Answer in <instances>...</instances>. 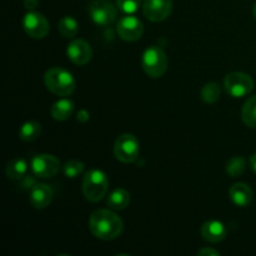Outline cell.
Listing matches in <instances>:
<instances>
[{
  "label": "cell",
  "instance_id": "cell-1",
  "mask_svg": "<svg viewBox=\"0 0 256 256\" xmlns=\"http://www.w3.org/2000/svg\"><path fill=\"white\" fill-rule=\"evenodd\" d=\"M122 220L112 209L95 210L89 219V229L95 238L104 242L114 240L122 234Z\"/></svg>",
  "mask_w": 256,
  "mask_h": 256
},
{
  "label": "cell",
  "instance_id": "cell-2",
  "mask_svg": "<svg viewBox=\"0 0 256 256\" xmlns=\"http://www.w3.org/2000/svg\"><path fill=\"white\" fill-rule=\"evenodd\" d=\"M44 82L48 90L58 96H69L74 92L75 82L74 76L70 72L62 68H52L45 72Z\"/></svg>",
  "mask_w": 256,
  "mask_h": 256
},
{
  "label": "cell",
  "instance_id": "cell-3",
  "mask_svg": "<svg viewBox=\"0 0 256 256\" xmlns=\"http://www.w3.org/2000/svg\"><path fill=\"white\" fill-rule=\"evenodd\" d=\"M109 189V179L106 174L99 169H92L85 174L82 179V192L89 202H100Z\"/></svg>",
  "mask_w": 256,
  "mask_h": 256
},
{
  "label": "cell",
  "instance_id": "cell-4",
  "mask_svg": "<svg viewBox=\"0 0 256 256\" xmlns=\"http://www.w3.org/2000/svg\"><path fill=\"white\" fill-rule=\"evenodd\" d=\"M142 66L145 74L150 78H162L168 69V56L160 46H149L142 56Z\"/></svg>",
  "mask_w": 256,
  "mask_h": 256
},
{
  "label": "cell",
  "instance_id": "cell-5",
  "mask_svg": "<svg viewBox=\"0 0 256 256\" xmlns=\"http://www.w3.org/2000/svg\"><path fill=\"white\" fill-rule=\"evenodd\" d=\"M224 86L228 94L232 98H244L254 89V80L250 75L242 72H230L225 76Z\"/></svg>",
  "mask_w": 256,
  "mask_h": 256
},
{
  "label": "cell",
  "instance_id": "cell-6",
  "mask_svg": "<svg viewBox=\"0 0 256 256\" xmlns=\"http://www.w3.org/2000/svg\"><path fill=\"white\" fill-rule=\"evenodd\" d=\"M90 19L99 26L112 24L118 16V10L110 0H92L88 8Z\"/></svg>",
  "mask_w": 256,
  "mask_h": 256
},
{
  "label": "cell",
  "instance_id": "cell-7",
  "mask_svg": "<svg viewBox=\"0 0 256 256\" xmlns=\"http://www.w3.org/2000/svg\"><path fill=\"white\" fill-rule=\"evenodd\" d=\"M139 142L132 134H122L114 144V154L119 162L124 164L136 162L139 158Z\"/></svg>",
  "mask_w": 256,
  "mask_h": 256
},
{
  "label": "cell",
  "instance_id": "cell-8",
  "mask_svg": "<svg viewBox=\"0 0 256 256\" xmlns=\"http://www.w3.org/2000/svg\"><path fill=\"white\" fill-rule=\"evenodd\" d=\"M30 168L35 176L40 179H49L58 174L60 170V162L54 155L40 154L32 158L30 162Z\"/></svg>",
  "mask_w": 256,
  "mask_h": 256
},
{
  "label": "cell",
  "instance_id": "cell-9",
  "mask_svg": "<svg viewBox=\"0 0 256 256\" xmlns=\"http://www.w3.org/2000/svg\"><path fill=\"white\" fill-rule=\"evenodd\" d=\"M22 28L25 32L32 39H42L49 32V22L40 12L29 10L22 19Z\"/></svg>",
  "mask_w": 256,
  "mask_h": 256
},
{
  "label": "cell",
  "instance_id": "cell-10",
  "mask_svg": "<svg viewBox=\"0 0 256 256\" xmlns=\"http://www.w3.org/2000/svg\"><path fill=\"white\" fill-rule=\"evenodd\" d=\"M116 32L122 40L126 42H136L142 38L144 32V26L140 19L132 14H126L118 22Z\"/></svg>",
  "mask_w": 256,
  "mask_h": 256
},
{
  "label": "cell",
  "instance_id": "cell-11",
  "mask_svg": "<svg viewBox=\"0 0 256 256\" xmlns=\"http://www.w3.org/2000/svg\"><path fill=\"white\" fill-rule=\"evenodd\" d=\"M172 10V0H145L142 12L150 22H159L168 19Z\"/></svg>",
  "mask_w": 256,
  "mask_h": 256
},
{
  "label": "cell",
  "instance_id": "cell-12",
  "mask_svg": "<svg viewBox=\"0 0 256 256\" xmlns=\"http://www.w3.org/2000/svg\"><path fill=\"white\" fill-rule=\"evenodd\" d=\"M92 48L84 39H75L66 48L68 59L76 65H85L92 59Z\"/></svg>",
  "mask_w": 256,
  "mask_h": 256
},
{
  "label": "cell",
  "instance_id": "cell-13",
  "mask_svg": "<svg viewBox=\"0 0 256 256\" xmlns=\"http://www.w3.org/2000/svg\"><path fill=\"white\" fill-rule=\"evenodd\" d=\"M200 234H202V239L208 242H222L226 238V228L219 220H209V222H204L200 229Z\"/></svg>",
  "mask_w": 256,
  "mask_h": 256
},
{
  "label": "cell",
  "instance_id": "cell-14",
  "mask_svg": "<svg viewBox=\"0 0 256 256\" xmlns=\"http://www.w3.org/2000/svg\"><path fill=\"white\" fill-rule=\"evenodd\" d=\"M52 200V190L46 184H36L30 190V204L35 209H45Z\"/></svg>",
  "mask_w": 256,
  "mask_h": 256
},
{
  "label": "cell",
  "instance_id": "cell-15",
  "mask_svg": "<svg viewBox=\"0 0 256 256\" xmlns=\"http://www.w3.org/2000/svg\"><path fill=\"white\" fill-rule=\"evenodd\" d=\"M229 198L234 205L239 208H245L252 202V190L245 182H236L230 188Z\"/></svg>",
  "mask_w": 256,
  "mask_h": 256
},
{
  "label": "cell",
  "instance_id": "cell-16",
  "mask_svg": "<svg viewBox=\"0 0 256 256\" xmlns=\"http://www.w3.org/2000/svg\"><path fill=\"white\" fill-rule=\"evenodd\" d=\"M74 108V102H72L70 99H60L52 104L50 114H52V119L58 120V122H64L72 116Z\"/></svg>",
  "mask_w": 256,
  "mask_h": 256
},
{
  "label": "cell",
  "instance_id": "cell-17",
  "mask_svg": "<svg viewBox=\"0 0 256 256\" xmlns=\"http://www.w3.org/2000/svg\"><path fill=\"white\" fill-rule=\"evenodd\" d=\"M106 204L112 210H124L130 204V194L124 189H115L110 192Z\"/></svg>",
  "mask_w": 256,
  "mask_h": 256
},
{
  "label": "cell",
  "instance_id": "cell-18",
  "mask_svg": "<svg viewBox=\"0 0 256 256\" xmlns=\"http://www.w3.org/2000/svg\"><path fill=\"white\" fill-rule=\"evenodd\" d=\"M28 172V162L22 158L12 159L6 166V176L10 180H20Z\"/></svg>",
  "mask_w": 256,
  "mask_h": 256
},
{
  "label": "cell",
  "instance_id": "cell-19",
  "mask_svg": "<svg viewBox=\"0 0 256 256\" xmlns=\"http://www.w3.org/2000/svg\"><path fill=\"white\" fill-rule=\"evenodd\" d=\"M42 134V125L38 122H26L20 126L19 138L22 142H34Z\"/></svg>",
  "mask_w": 256,
  "mask_h": 256
},
{
  "label": "cell",
  "instance_id": "cell-20",
  "mask_svg": "<svg viewBox=\"0 0 256 256\" xmlns=\"http://www.w3.org/2000/svg\"><path fill=\"white\" fill-rule=\"evenodd\" d=\"M78 30H79V24L75 18L66 15L59 20V32L64 38L72 39L78 34Z\"/></svg>",
  "mask_w": 256,
  "mask_h": 256
},
{
  "label": "cell",
  "instance_id": "cell-21",
  "mask_svg": "<svg viewBox=\"0 0 256 256\" xmlns=\"http://www.w3.org/2000/svg\"><path fill=\"white\" fill-rule=\"evenodd\" d=\"M242 122L249 128L256 129V95L246 100L242 112Z\"/></svg>",
  "mask_w": 256,
  "mask_h": 256
},
{
  "label": "cell",
  "instance_id": "cell-22",
  "mask_svg": "<svg viewBox=\"0 0 256 256\" xmlns=\"http://www.w3.org/2000/svg\"><path fill=\"white\" fill-rule=\"evenodd\" d=\"M220 94H222L220 86L214 82L205 84L202 86V89L200 90V98L206 104H212V102H218L220 98Z\"/></svg>",
  "mask_w": 256,
  "mask_h": 256
},
{
  "label": "cell",
  "instance_id": "cell-23",
  "mask_svg": "<svg viewBox=\"0 0 256 256\" xmlns=\"http://www.w3.org/2000/svg\"><path fill=\"white\" fill-rule=\"evenodd\" d=\"M246 168V162L242 156H234L228 162L226 172L232 178H238L242 175Z\"/></svg>",
  "mask_w": 256,
  "mask_h": 256
},
{
  "label": "cell",
  "instance_id": "cell-24",
  "mask_svg": "<svg viewBox=\"0 0 256 256\" xmlns=\"http://www.w3.org/2000/svg\"><path fill=\"white\" fill-rule=\"evenodd\" d=\"M84 172V164L79 160H69L62 166V172L68 179H75Z\"/></svg>",
  "mask_w": 256,
  "mask_h": 256
},
{
  "label": "cell",
  "instance_id": "cell-25",
  "mask_svg": "<svg viewBox=\"0 0 256 256\" xmlns=\"http://www.w3.org/2000/svg\"><path fill=\"white\" fill-rule=\"evenodd\" d=\"M116 6L124 14H135L142 6V0H116Z\"/></svg>",
  "mask_w": 256,
  "mask_h": 256
},
{
  "label": "cell",
  "instance_id": "cell-26",
  "mask_svg": "<svg viewBox=\"0 0 256 256\" xmlns=\"http://www.w3.org/2000/svg\"><path fill=\"white\" fill-rule=\"evenodd\" d=\"M220 252H216L214 249H210V248H204V249L199 250L198 252V255H202V256H209V255H219Z\"/></svg>",
  "mask_w": 256,
  "mask_h": 256
},
{
  "label": "cell",
  "instance_id": "cell-27",
  "mask_svg": "<svg viewBox=\"0 0 256 256\" xmlns=\"http://www.w3.org/2000/svg\"><path fill=\"white\" fill-rule=\"evenodd\" d=\"M39 4V0H24V5L28 10H32Z\"/></svg>",
  "mask_w": 256,
  "mask_h": 256
},
{
  "label": "cell",
  "instance_id": "cell-28",
  "mask_svg": "<svg viewBox=\"0 0 256 256\" xmlns=\"http://www.w3.org/2000/svg\"><path fill=\"white\" fill-rule=\"evenodd\" d=\"M250 166H252V169L254 170V172H256V152L252 155V159H250Z\"/></svg>",
  "mask_w": 256,
  "mask_h": 256
},
{
  "label": "cell",
  "instance_id": "cell-29",
  "mask_svg": "<svg viewBox=\"0 0 256 256\" xmlns=\"http://www.w3.org/2000/svg\"><path fill=\"white\" fill-rule=\"evenodd\" d=\"M252 14H254V18L256 19V2H255V5H254V9H252Z\"/></svg>",
  "mask_w": 256,
  "mask_h": 256
}]
</instances>
